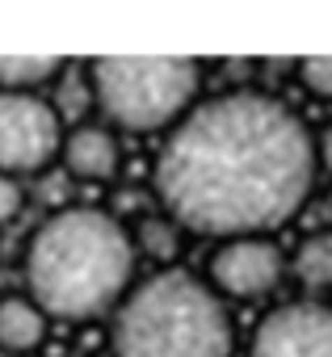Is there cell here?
<instances>
[{"instance_id":"6da1fadb","label":"cell","mask_w":332,"mask_h":357,"mask_svg":"<svg viewBox=\"0 0 332 357\" xmlns=\"http://www.w3.org/2000/svg\"><path fill=\"white\" fill-rule=\"evenodd\" d=\"M151 185L186 236H269L311 198L315 139L282 97L227 89L164 135Z\"/></svg>"},{"instance_id":"7a4b0ae2","label":"cell","mask_w":332,"mask_h":357,"mask_svg":"<svg viewBox=\"0 0 332 357\" xmlns=\"http://www.w3.org/2000/svg\"><path fill=\"white\" fill-rule=\"evenodd\" d=\"M135 240L122 219L97 206H68L47 215L22 257L26 294L47 319L110 315L135 286Z\"/></svg>"},{"instance_id":"3957f363","label":"cell","mask_w":332,"mask_h":357,"mask_svg":"<svg viewBox=\"0 0 332 357\" xmlns=\"http://www.w3.org/2000/svg\"><path fill=\"white\" fill-rule=\"evenodd\" d=\"M114 357H232L236 324L206 278L160 269L126 290L110 311Z\"/></svg>"},{"instance_id":"277c9868","label":"cell","mask_w":332,"mask_h":357,"mask_svg":"<svg viewBox=\"0 0 332 357\" xmlns=\"http://www.w3.org/2000/svg\"><path fill=\"white\" fill-rule=\"evenodd\" d=\"M89 101L110 130L169 135L202 101V63L194 59H97L89 63Z\"/></svg>"},{"instance_id":"5b68a950","label":"cell","mask_w":332,"mask_h":357,"mask_svg":"<svg viewBox=\"0 0 332 357\" xmlns=\"http://www.w3.org/2000/svg\"><path fill=\"white\" fill-rule=\"evenodd\" d=\"M63 147V118L38 93H0V172L22 176L47 172Z\"/></svg>"},{"instance_id":"8992f818","label":"cell","mask_w":332,"mask_h":357,"mask_svg":"<svg viewBox=\"0 0 332 357\" xmlns=\"http://www.w3.org/2000/svg\"><path fill=\"white\" fill-rule=\"evenodd\" d=\"M286 273H290L286 252L269 236L223 240L206 265V282L223 303H261L282 286Z\"/></svg>"},{"instance_id":"52a82bcc","label":"cell","mask_w":332,"mask_h":357,"mask_svg":"<svg viewBox=\"0 0 332 357\" xmlns=\"http://www.w3.org/2000/svg\"><path fill=\"white\" fill-rule=\"evenodd\" d=\"M248 357H332V303L294 298L273 307L252 328Z\"/></svg>"},{"instance_id":"ba28073f","label":"cell","mask_w":332,"mask_h":357,"mask_svg":"<svg viewBox=\"0 0 332 357\" xmlns=\"http://www.w3.org/2000/svg\"><path fill=\"white\" fill-rule=\"evenodd\" d=\"M63 168L76 181L89 185H105L122 168V143L118 130H110L105 122H76L72 130H63V147H59Z\"/></svg>"},{"instance_id":"9c48e42d","label":"cell","mask_w":332,"mask_h":357,"mask_svg":"<svg viewBox=\"0 0 332 357\" xmlns=\"http://www.w3.org/2000/svg\"><path fill=\"white\" fill-rule=\"evenodd\" d=\"M47 311L30 294L0 298V349L5 353H34L47 340Z\"/></svg>"},{"instance_id":"30bf717a","label":"cell","mask_w":332,"mask_h":357,"mask_svg":"<svg viewBox=\"0 0 332 357\" xmlns=\"http://www.w3.org/2000/svg\"><path fill=\"white\" fill-rule=\"evenodd\" d=\"M286 265H290V273L299 278L303 290H311V294L332 290V227L307 231Z\"/></svg>"},{"instance_id":"8fae6325","label":"cell","mask_w":332,"mask_h":357,"mask_svg":"<svg viewBox=\"0 0 332 357\" xmlns=\"http://www.w3.org/2000/svg\"><path fill=\"white\" fill-rule=\"evenodd\" d=\"M63 76V59L55 55H0V93H38Z\"/></svg>"},{"instance_id":"7c38bea8","label":"cell","mask_w":332,"mask_h":357,"mask_svg":"<svg viewBox=\"0 0 332 357\" xmlns=\"http://www.w3.org/2000/svg\"><path fill=\"white\" fill-rule=\"evenodd\" d=\"M130 240H135V252L139 257H151L160 265H169L181 257V244H186V231L169 219V215H147L130 227Z\"/></svg>"},{"instance_id":"4fadbf2b","label":"cell","mask_w":332,"mask_h":357,"mask_svg":"<svg viewBox=\"0 0 332 357\" xmlns=\"http://www.w3.org/2000/svg\"><path fill=\"white\" fill-rule=\"evenodd\" d=\"M299 84H303L307 97H315V101H332V55L303 59V63H299Z\"/></svg>"},{"instance_id":"5bb4252c","label":"cell","mask_w":332,"mask_h":357,"mask_svg":"<svg viewBox=\"0 0 332 357\" xmlns=\"http://www.w3.org/2000/svg\"><path fill=\"white\" fill-rule=\"evenodd\" d=\"M22 206H26V190H22V181H13V176L0 172V227L13 223V219L22 215Z\"/></svg>"},{"instance_id":"9a60e30c","label":"cell","mask_w":332,"mask_h":357,"mask_svg":"<svg viewBox=\"0 0 332 357\" xmlns=\"http://www.w3.org/2000/svg\"><path fill=\"white\" fill-rule=\"evenodd\" d=\"M311 139H315V172H328L332 176V122L319 135H311Z\"/></svg>"}]
</instances>
